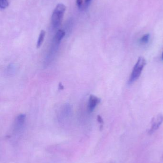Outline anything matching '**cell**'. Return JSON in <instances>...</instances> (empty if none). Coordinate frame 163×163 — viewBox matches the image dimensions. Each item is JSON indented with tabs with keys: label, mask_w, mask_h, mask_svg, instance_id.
I'll return each instance as SVG.
<instances>
[{
	"label": "cell",
	"mask_w": 163,
	"mask_h": 163,
	"mask_svg": "<svg viewBox=\"0 0 163 163\" xmlns=\"http://www.w3.org/2000/svg\"><path fill=\"white\" fill-rule=\"evenodd\" d=\"M9 5L8 0H0V8L1 9H5Z\"/></svg>",
	"instance_id": "30bf717a"
},
{
	"label": "cell",
	"mask_w": 163,
	"mask_h": 163,
	"mask_svg": "<svg viewBox=\"0 0 163 163\" xmlns=\"http://www.w3.org/2000/svg\"><path fill=\"white\" fill-rule=\"evenodd\" d=\"M150 35L149 33H146V35H143L141 38L140 39V42L142 44H146L148 42L149 40Z\"/></svg>",
	"instance_id": "9c48e42d"
},
{
	"label": "cell",
	"mask_w": 163,
	"mask_h": 163,
	"mask_svg": "<svg viewBox=\"0 0 163 163\" xmlns=\"http://www.w3.org/2000/svg\"><path fill=\"white\" fill-rule=\"evenodd\" d=\"M100 101L101 100L98 97L95 95H90L89 98L88 105V110L89 112H92L97 105L100 103Z\"/></svg>",
	"instance_id": "277c9868"
},
{
	"label": "cell",
	"mask_w": 163,
	"mask_h": 163,
	"mask_svg": "<svg viewBox=\"0 0 163 163\" xmlns=\"http://www.w3.org/2000/svg\"><path fill=\"white\" fill-rule=\"evenodd\" d=\"M92 0H85L86 4H89Z\"/></svg>",
	"instance_id": "9a60e30c"
},
{
	"label": "cell",
	"mask_w": 163,
	"mask_h": 163,
	"mask_svg": "<svg viewBox=\"0 0 163 163\" xmlns=\"http://www.w3.org/2000/svg\"><path fill=\"white\" fill-rule=\"evenodd\" d=\"M15 66L13 64H11L7 67V73L9 74H13L15 72Z\"/></svg>",
	"instance_id": "8fae6325"
},
{
	"label": "cell",
	"mask_w": 163,
	"mask_h": 163,
	"mask_svg": "<svg viewBox=\"0 0 163 163\" xmlns=\"http://www.w3.org/2000/svg\"><path fill=\"white\" fill-rule=\"evenodd\" d=\"M65 34V32L64 31H63V30H58L57 32V33H56L55 36L54 40L56 41L57 42L60 43L61 41L62 40V39L63 38V37H64Z\"/></svg>",
	"instance_id": "8992f818"
},
{
	"label": "cell",
	"mask_w": 163,
	"mask_h": 163,
	"mask_svg": "<svg viewBox=\"0 0 163 163\" xmlns=\"http://www.w3.org/2000/svg\"><path fill=\"white\" fill-rule=\"evenodd\" d=\"M163 122V115L158 114L154 116L151 121V128L149 130V133L151 135L154 132L157 130Z\"/></svg>",
	"instance_id": "3957f363"
},
{
	"label": "cell",
	"mask_w": 163,
	"mask_h": 163,
	"mask_svg": "<svg viewBox=\"0 0 163 163\" xmlns=\"http://www.w3.org/2000/svg\"><path fill=\"white\" fill-rule=\"evenodd\" d=\"M97 120H98V122L101 125H103V118H101V116H100V115H98L97 116Z\"/></svg>",
	"instance_id": "4fadbf2b"
},
{
	"label": "cell",
	"mask_w": 163,
	"mask_h": 163,
	"mask_svg": "<svg viewBox=\"0 0 163 163\" xmlns=\"http://www.w3.org/2000/svg\"><path fill=\"white\" fill-rule=\"evenodd\" d=\"M76 3L77 6L79 8H81L83 4V0H76Z\"/></svg>",
	"instance_id": "7c38bea8"
},
{
	"label": "cell",
	"mask_w": 163,
	"mask_h": 163,
	"mask_svg": "<svg viewBox=\"0 0 163 163\" xmlns=\"http://www.w3.org/2000/svg\"><path fill=\"white\" fill-rule=\"evenodd\" d=\"M72 109L71 105L69 104H66L63 106V109L62 111V114L63 116H68L71 114Z\"/></svg>",
	"instance_id": "52a82bcc"
},
{
	"label": "cell",
	"mask_w": 163,
	"mask_h": 163,
	"mask_svg": "<svg viewBox=\"0 0 163 163\" xmlns=\"http://www.w3.org/2000/svg\"><path fill=\"white\" fill-rule=\"evenodd\" d=\"M59 89H60V90H63L64 89V86L62 85L61 83H59Z\"/></svg>",
	"instance_id": "5bb4252c"
},
{
	"label": "cell",
	"mask_w": 163,
	"mask_h": 163,
	"mask_svg": "<svg viewBox=\"0 0 163 163\" xmlns=\"http://www.w3.org/2000/svg\"><path fill=\"white\" fill-rule=\"evenodd\" d=\"M66 10L65 5L62 4H59L57 5L51 17L52 25L55 28H57L60 25L64 14Z\"/></svg>",
	"instance_id": "7a4b0ae2"
},
{
	"label": "cell",
	"mask_w": 163,
	"mask_h": 163,
	"mask_svg": "<svg viewBox=\"0 0 163 163\" xmlns=\"http://www.w3.org/2000/svg\"><path fill=\"white\" fill-rule=\"evenodd\" d=\"M162 59L163 60V53H162Z\"/></svg>",
	"instance_id": "2e32d148"
},
{
	"label": "cell",
	"mask_w": 163,
	"mask_h": 163,
	"mask_svg": "<svg viewBox=\"0 0 163 163\" xmlns=\"http://www.w3.org/2000/svg\"><path fill=\"white\" fill-rule=\"evenodd\" d=\"M45 35H46V32L44 30H42L40 33L39 36L38 40H37V44H36V47L37 48H40L41 45H42V43L43 42L44 40Z\"/></svg>",
	"instance_id": "ba28073f"
},
{
	"label": "cell",
	"mask_w": 163,
	"mask_h": 163,
	"mask_svg": "<svg viewBox=\"0 0 163 163\" xmlns=\"http://www.w3.org/2000/svg\"><path fill=\"white\" fill-rule=\"evenodd\" d=\"M26 118V115L25 114H20L17 117L16 119V126L17 128H20L23 126L25 123Z\"/></svg>",
	"instance_id": "5b68a950"
},
{
	"label": "cell",
	"mask_w": 163,
	"mask_h": 163,
	"mask_svg": "<svg viewBox=\"0 0 163 163\" xmlns=\"http://www.w3.org/2000/svg\"><path fill=\"white\" fill-rule=\"evenodd\" d=\"M146 59L143 57H140L138 58L131 73V76L129 80V84H132L139 78L143 70L146 66Z\"/></svg>",
	"instance_id": "6da1fadb"
}]
</instances>
